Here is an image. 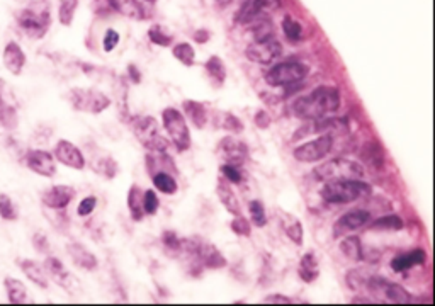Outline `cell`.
<instances>
[{
  "instance_id": "cell-25",
  "label": "cell",
  "mask_w": 435,
  "mask_h": 306,
  "mask_svg": "<svg viewBox=\"0 0 435 306\" xmlns=\"http://www.w3.org/2000/svg\"><path fill=\"white\" fill-rule=\"evenodd\" d=\"M279 216H281V225H283V230L286 235L289 237V240L294 241L296 245H303L304 241V232H303V223H301L300 220L296 218V216H293L291 213H284V211H279Z\"/></svg>"
},
{
  "instance_id": "cell-29",
  "label": "cell",
  "mask_w": 435,
  "mask_h": 306,
  "mask_svg": "<svg viewBox=\"0 0 435 306\" xmlns=\"http://www.w3.org/2000/svg\"><path fill=\"white\" fill-rule=\"evenodd\" d=\"M340 252L344 253L349 260L364 259V247H362L359 237H356V235L345 237V239L340 241Z\"/></svg>"
},
{
  "instance_id": "cell-2",
  "label": "cell",
  "mask_w": 435,
  "mask_h": 306,
  "mask_svg": "<svg viewBox=\"0 0 435 306\" xmlns=\"http://www.w3.org/2000/svg\"><path fill=\"white\" fill-rule=\"evenodd\" d=\"M15 19H18L19 27L29 38L41 39L51 26L50 2L48 0H36L31 6H27L26 9L19 11Z\"/></svg>"
},
{
  "instance_id": "cell-3",
  "label": "cell",
  "mask_w": 435,
  "mask_h": 306,
  "mask_svg": "<svg viewBox=\"0 0 435 306\" xmlns=\"http://www.w3.org/2000/svg\"><path fill=\"white\" fill-rule=\"evenodd\" d=\"M369 192L370 186L362 182V179H347L325 182L320 196L326 204H347L362 196H368Z\"/></svg>"
},
{
  "instance_id": "cell-56",
  "label": "cell",
  "mask_w": 435,
  "mask_h": 306,
  "mask_svg": "<svg viewBox=\"0 0 435 306\" xmlns=\"http://www.w3.org/2000/svg\"><path fill=\"white\" fill-rule=\"evenodd\" d=\"M145 2H148V4H155L156 0H145Z\"/></svg>"
},
{
  "instance_id": "cell-10",
  "label": "cell",
  "mask_w": 435,
  "mask_h": 306,
  "mask_svg": "<svg viewBox=\"0 0 435 306\" xmlns=\"http://www.w3.org/2000/svg\"><path fill=\"white\" fill-rule=\"evenodd\" d=\"M308 75V67L300 62H284L274 65L265 74V82L271 87H288L293 84H300Z\"/></svg>"
},
{
  "instance_id": "cell-5",
  "label": "cell",
  "mask_w": 435,
  "mask_h": 306,
  "mask_svg": "<svg viewBox=\"0 0 435 306\" xmlns=\"http://www.w3.org/2000/svg\"><path fill=\"white\" fill-rule=\"evenodd\" d=\"M313 175L316 177V180H321V182L362 179L364 177V167L349 159H332L313 168Z\"/></svg>"
},
{
  "instance_id": "cell-41",
  "label": "cell",
  "mask_w": 435,
  "mask_h": 306,
  "mask_svg": "<svg viewBox=\"0 0 435 306\" xmlns=\"http://www.w3.org/2000/svg\"><path fill=\"white\" fill-rule=\"evenodd\" d=\"M0 216L6 221H15L19 218V211L14 201L6 192H0Z\"/></svg>"
},
{
  "instance_id": "cell-9",
  "label": "cell",
  "mask_w": 435,
  "mask_h": 306,
  "mask_svg": "<svg viewBox=\"0 0 435 306\" xmlns=\"http://www.w3.org/2000/svg\"><path fill=\"white\" fill-rule=\"evenodd\" d=\"M162 121L165 131L170 136L172 143L175 145L177 150H189V147H191V133H189L187 121H185L182 112L174 109V107H167L162 112Z\"/></svg>"
},
{
  "instance_id": "cell-51",
  "label": "cell",
  "mask_w": 435,
  "mask_h": 306,
  "mask_svg": "<svg viewBox=\"0 0 435 306\" xmlns=\"http://www.w3.org/2000/svg\"><path fill=\"white\" fill-rule=\"evenodd\" d=\"M271 123H272L271 116H269L265 111H259L255 114V126L260 128V130H267V128L271 126Z\"/></svg>"
},
{
  "instance_id": "cell-17",
  "label": "cell",
  "mask_w": 435,
  "mask_h": 306,
  "mask_svg": "<svg viewBox=\"0 0 435 306\" xmlns=\"http://www.w3.org/2000/svg\"><path fill=\"white\" fill-rule=\"evenodd\" d=\"M370 221V213L366 209H352V211L345 213L340 216L335 223H333V237L340 239V237L349 235V233L356 232L362 227H366Z\"/></svg>"
},
{
  "instance_id": "cell-24",
  "label": "cell",
  "mask_w": 435,
  "mask_h": 306,
  "mask_svg": "<svg viewBox=\"0 0 435 306\" xmlns=\"http://www.w3.org/2000/svg\"><path fill=\"white\" fill-rule=\"evenodd\" d=\"M427 260V253L422 248H415L412 252L401 253V255L394 257L392 260V269L394 272H405L408 269L415 267V265H422L425 264Z\"/></svg>"
},
{
  "instance_id": "cell-46",
  "label": "cell",
  "mask_w": 435,
  "mask_h": 306,
  "mask_svg": "<svg viewBox=\"0 0 435 306\" xmlns=\"http://www.w3.org/2000/svg\"><path fill=\"white\" fill-rule=\"evenodd\" d=\"M148 38L155 44H159V46H170L172 43V36L165 33L160 26H153L152 29L148 31Z\"/></svg>"
},
{
  "instance_id": "cell-55",
  "label": "cell",
  "mask_w": 435,
  "mask_h": 306,
  "mask_svg": "<svg viewBox=\"0 0 435 306\" xmlns=\"http://www.w3.org/2000/svg\"><path fill=\"white\" fill-rule=\"evenodd\" d=\"M215 2H216L220 7H227V6H229V4L233 2V0H215Z\"/></svg>"
},
{
  "instance_id": "cell-49",
  "label": "cell",
  "mask_w": 435,
  "mask_h": 306,
  "mask_svg": "<svg viewBox=\"0 0 435 306\" xmlns=\"http://www.w3.org/2000/svg\"><path fill=\"white\" fill-rule=\"evenodd\" d=\"M118 43H119L118 31L107 29L106 34H104V41H102L104 51H106V53H109V51H112L116 46H118Z\"/></svg>"
},
{
  "instance_id": "cell-53",
  "label": "cell",
  "mask_w": 435,
  "mask_h": 306,
  "mask_svg": "<svg viewBox=\"0 0 435 306\" xmlns=\"http://www.w3.org/2000/svg\"><path fill=\"white\" fill-rule=\"evenodd\" d=\"M208 39H209V33H208V31L201 29V31H197V33H196V41H197V43H206Z\"/></svg>"
},
{
  "instance_id": "cell-23",
  "label": "cell",
  "mask_w": 435,
  "mask_h": 306,
  "mask_svg": "<svg viewBox=\"0 0 435 306\" xmlns=\"http://www.w3.org/2000/svg\"><path fill=\"white\" fill-rule=\"evenodd\" d=\"M216 194H218V197H220L221 204L227 208L228 213H232L233 216L241 215L240 201H239V197H236L235 192H233V189H232V186H229L228 180H225V179L218 180Z\"/></svg>"
},
{
  "instance_id": "cell-28",
  "label": "cell",
  "mask_w": 435,
  "mask_h": 306,
  "mask_svg": "<svg viewBox=\"0 0 435 306\" xmlns=\"http://www.w3.org/2000/svg\"><path fill=\"white\" fill-rule=\"evenodd\" d=\"M297 272H300V277L304 281V283H313V281L318 279V276H320V264H318L315 253L313 252L304 253L303 259H301L300 262Z\"/></svg>"
},
{
  "instance_id": "cell-31",
  "label": "cell",
  "mask_w": 435,
  "mask_h": 306,
  "mask_svg": "<svg viewBox=\"0 0 435 306\" xmlns=\"http://www.w3.org/2000/svg\"><path fill=\"white\" fill-rule=\"evenodd\" d=\"M216 126L221 130L232 133V135H240L243 131V123L236 118L235 114L227 111H221L216 114Z\"/></svg>"
},
{
  "instance_id": "cell-12",
  "label": "cell",
  "mask_w": 435,
  "mask_h": 306,
  "mask_svg": "<svg viewBox=\"0 0 435 306\" xmlns=\"http://www.w3.org/2000/svg\"><path fill=\"white\" fill-rule=\"evenodd\" d=\"M43 267H44V271H46L48 277H51V279H53L60 288L65 289L67 293H70V295H76V293L80 291L79 279H76L74 274L68 271L60 259H56V257H51V255L46 257Z\"/></svg>"
},
{
  "instance_id": "cell-4",
  "label": "cell",
  "mask_w": 435,
  "mask_h": 306,
  "mask_svg": "<svg viewBox=\"0 0 435 306\" xmlns=\"http://www.w3.org/2000/svg\"><path fill=\"white\" fill-rule=\"evenodd\" d=\"M185 255L191 257L194 262H197L203 267L208 269H223L227 265V259L221 253L211 241L199 239V237H194V239H184L182 240V251Z\"/></svg>"
},
{
  "instance_id": "cell-19",
  "label": "cell",
  "mask_w": 435,
  "mask_h": 306,
  "mask_svg": "<svg viewBox=\"0 0 435 306\" xmlns=\"http://www.w3.org/2000/svg\"><path fill=\"white\" fill-rule=\"evenodd\" d=\"M55 159L65 167L74 168V171H83L86 168V157L76 145L68 140H60L55 147Z\"/></svg>"
},
{
  "instance_id": "cell-52",
  "label": "cell",
  "mask_w": 435,
  "mask_h": 306,
  "mask_svg": "<svg viewBox=\"0 0 435 306\" xmlns=\"http://www.w3.org/2000/svg\"><path fill=\"white\" fill-rule=\"evenodd\" d=\"M264 303L289 305V303H293V300L289 296H284V295H269V296L264 298Z\"/></svg>"
},
{
  "instance_id": "cell-37",
  "label": "cell",
  "mask_w": 435,
  "mask_h": 306,
  "mask_svg": "<svg viewBox=\"0 0 435 306\" xmlns=\"http://www.w3.org/2000/svg\"><path fill=\"white\" fill-rule=\"evenodd\" d=\"M283 31L286 38L291 43H297L303 39V26H301V22H297L296 19L291 18V15H286L283 19Z\"/></svg>"
},
{
  "instance_id": "cell-40",
  "label": "cell",
  "mask_w": 435,
  "mask_h": 306,
  "mask_svg": "<svg viewBox=\"0 0 435 306\" xmlns=\"http://www.w3.org/2000/svg\"><path fill=\"white\" fill-rule=\"evenodd\" d=\"M76 7H79V0H60L58 18L63 26H70L74 22Z\"/></svg>"
},
{
  "instance_id": "cell-54",
  "label": "cell",
  "mask_w": 435,
  "mask_h": 306,
  "mask_svg": "<svg viewBox=\"0 0 435 306\" xmlns=\"http://www.w3.org/2000/svg\"><path fill=\"white\" fill-rule=\"evenodd\" d=\"M130 74H131V79H133V80H135V82H136V84H138V82H140V72H138V70H136V68H135V67H133V65L130 67Z\"/></svg>"
},
{
  "instance_id": "cell-36",
  "label": "cell",
  "mask_w": 435,
  "mask_h": 306,
  "mask_svg": "<svg viewBox=\"0 0 435 306\" xmlns=\"http://www.w3.org/2000/svg\"><path fill=\"white\" fill-rule=\"evenodd\" d=\"M403 227H405V223H403V220L398 215L381 216V218H377L369 225L370 230H381V232H384V230L398 232V230H403Z\"/></svg>"
},
{
  "instance_id": "cell-15",
  "label": "cell",
  "mask_w": 435,
  "mask_h": 306,
  "mask_svg": "<svg viewBox=\"0 0 435 306\" xmlns=\"http://www.w3.org/2000/svg\"><path fill=\"white\" fill-rule=\"evenodd\" d=\"M75 189L72 186L58 184V186L44 189L41 192V203L44 208L53 209V211H62V209H67L68 204L75 199Z\"/></svg>"
},
{
  "instance_id": "cell-14",
  "label": "cell",
  "mask_w": 435,
  "mask_h": 306,
  "mask_svg": "<svg viewBox=\"0 0 435 306\" xmlns=\"http://www.w3.org/2000/svg\"><path fill=\"white\" fill-rule=\"evenodd\" d=\"M22 162L31 172L41 177H53L56 174L55 157L46 150H27L24 153Z\"/></svg>"
},
{
  "instance_id": "cell-1",
  "label": "cell",
  "mask_w": 435,
  "mask_h": 306,
  "mask_svg": "<svg viewBox=\"0 0 435 306\" xmlns=\"http://www.w3.org/2000/svg\"><path fill=\"white\" fill-rule=\"evenodd\" d=\"M340 107V92L335 87L321 86L309 95L294 100L293 112L301 119H321Z\"/></svg>"
},
{
  "instance_id": "cell-13",
  "label": "cell",
  "mask_w": 435,
  "mask_h": 306,
  "mask_svg": "<svg viewBox=\"0 0 435 306\" xmlns=\"http://www.w3.org/2000/svg\"><path fill=\"white\" fill-rule=\"evenodd\" d=\"M283 55V46L277 39H265V41H253L248 44L245 50V56L253 63L259 65H269L274 60H277Z\"/></svg>"
},
{
  "instance_id": "cell-42",
  "label": "cell",
  "mask_w": 435,
  "mask_h": 306,
  "mask_svg": "<svg viewBox=\"0 0 435 306\" xmlns=\"http://www.w3.org/2000/svg\"><path fill=\"white\" fill-rule=\"evenodd\" d=\"M248 213L255 227H265L267 225V215H265V208L260 201L253 199L248 203Z\"/></svg>"
},
{
  "instance_id": "cell-27",
  "label": "cell",
  "mask_w": 435,
  "mask_h": 306,
  "mask_svg": "<svg viewBox=\"0 0 435 306\" xmlns=\"http://www.w3.org/2000/svg\"><path fill=\"white\" fill-rule=\"evenodd\" d=\"M184 112L197 130H203L208 124V109L204 104L197 102V100H185Z\"/></svg>"
},
{
  "instance_id": "cell-50",
  "label": "cell",
  "mask_w": 435,
  "mask_h": 306,
  "mask_svg": "<svg viewBox=\"0 0 435 306\" xmlns=\"http://www.w3.org/2000/svg\"><path fill=\"white\" fill-rule=\"evenodd\" d=\"M33 245L39 253L50 252V241H48L46 235H43V233H36V235L33 237Z\"/></svg>"
},
{
  "instance_id": "cell-18",
  "label": "cell",
  "mask_w": 435,
  "mask_h": 306,
  "mask_svg": "<svg viewBox=\"0 0 435 306\" xmlns=\"http://www.w3.org/2000/svg\"><path fill=\"white\" fill-rule=\"evenodd\" d=\"M281 6V0H247L239 12V21L248 24L260 19L262 15L279 11Z\"/></svg>"
},
{
  "instance_id": "cell-33",
  "label": "cell",
  "mask_w": 435,
  "mask_h": 306,
  "mask_svg": "<svg viewBox=\"0 0 435 306\" xmlns=\"http://www.w3.org/2000/svg\"><path fill=\"white\" fill-rule=\"evenodd\" d=\"M18 111L6 102L0 92V126L4 130H15L18 128Z\"/></svg>"
},
{
  "instance_id": "cell-30",
  "label": "cell",
  "mask_w": 435,
  "mask_h": 306,
  "mask_svg": "<svg viewBox=\"0 0 435 306\" xmlns=\"http://www.w3.org/2000/svg\"><path fill=\"white\" fill-rule=\"evenodd\" d=\"M128 208H130L131 218L135 221H142L145 216V209H143V192L138 186L130 187V192H128Z\"/></svg>"
},
{
  "instance_id": "cell-11",
  "label": "cell",
  "mask_w": 435,
  "mask_h": 306,
  "mask_svg": "<svg viewBox=\"0 0 435 306\" xmlns=\"http://www.w3.org/2000/svg\"><path fill=\"white\" fill-rule=\"evenodd\" d=\"M333 150V138L330 135H321L318 138L300 145L294 148V159L303 164H315L318 160L325 159Z\"/></svg>"
},
{
  "instance_id": "cell-35",
  "label": "cell",
  "mask_w": 435,
  "mask_h": 306,
  "mask_svg": "<svg viewBox=\"0 0 435 306\" xmlns=\"http://www.w3.org/2000/svg\"><path fill=\"white\" fill-rule=\"evenodd\" d=\"M252 27V34H253V41H265V39L274 38V24L269 21V19H255Z\"/></svg>"
},
{
  "instance_id": "cell-6",
  "label": "cell",
  "mask_w": 435,
  "mask_h": 306,
  "mask_svg": "<svg viewBox=\"0 0 435 306\" xmlns=\"http://www.w3.org/2000/svg\"><path fill=\"white\" fill-rule=\"evenodd\" d=\"M369 293L380 303H392V305H408L412 303V296L406 289H403L400 284H394L384 277H369L366 279Z\"/></svg>"
},
{
  "instance_id": "cell-45",
  "label": "cell",
  "mask_w": 435,
  "mask_h": 306,
  "mask_svg": "<svg viewBox=\"0 0 435 306\" xmlns=\"http://www.w3.org/2000/svg\"><path fill=\"white\" fill-rule=\"evenodd\" d=\"M221 174H223V179L228 180L229 184H240L241 180H243L240 167H236V165H229V164L221 165Z\"/></svg>"
},
{
  "instance_id": "cell-16",
  "label": "cell",
  "mask_w": 435,
  "mask_h": 306,
  "mask_svg": "<svg viewBox=\"0 0 435 306\" xmlns=\"http://www.w3.org/2000/svg\"><path fill=\"white\" fill-rule=\"evenodd\" d=\"M218 153L227 164L240 167L247 160L248 147L236 136H225L220 145H218Z\"/></svg>"
},
{
  "instance_id": "cell-47",
  "label": "cell",
  "mask_w": 435,
  "mask_h": 306,
  "mask_svg": "<svg viewBox=\"0 0 435 306\" xmlns=\"http://www.w3.org/2000/svg\"><path fill=\"white\" fill-rule=\"evenodd\" d=\"M182 240L179 235H177L175 232H172V230H167V232L162 233V241L163 245L167 248H170V251H175V252H180L182 251Z\"/></svg>"
},
{
  "instance_id": "cell-21",
  "label": "cell",
  "mask_w": 435,
  "mask_h": 306,
  "mask_svg": "<svg viewBox=\"0 0 435 306\" xmlns=\"http://www.w3.org/2000/svg\"><path fill=\"white\" fill-rule=\"evenodd\" d=\"M2 62L6 65L7 72H11L12 75H21L24 65H26V55H24L22 48L19 46L15 41H11L6 44L2 53Z\"/></svg>"
},
{
  "instance_id": "cell-43",
  "label": "cell",
  "mask_w": 435,
  "mask_h": 306,
  "mask_svg": "<svg viewBox=\"0 0 435 306\" xmlns=\"http://www.w3.org/2000/svg\"><path fill=\"white\" fill-rule=\"evenodd\" d=\"M229 227H232L233 232H235L239 237H250L252 235L250 221H248L247 218H243L241 215L235 216V218L232 220V225H229Z\"/></svg>"
},
{
  "instance_id": "cell-32",
  "label": "cell",
  "mask_w": 435,
  "mask_h": 306,
  "mask_svg": "<svg viewBox=\"0 0 435 306\" xmlns=\"http://www.w3.org/2000/svg\"><path fill=\"white\" fill-rule=\"evenodd\" d=\"M206 72L209 79L213 80V84L218 87H221L227 80V68H225L223 60L218 58V56H211L206 62Z\"/></svg>"
},
{
  "instance_id": "cell-22",
  "label": "cell",
  "mask_w": 435,
  "mask_h": 306,
  "mask_svg": "<svg viewBox=\"0 0 435 306\" xmlns=\"http://www.w3.org/2000/svg\"><path fill=\"white\" fill-rule=\"evenodd\" d=\"M18 265L21 267L24 276H26L31 283L36 284L41 289H48V286H50V277H48V274L46 271H44V267L41 264L34 262V260H31V259H22V260H18Z\"/></svg>"
},
{
  "instance_id": "cell-20",
  "label": "cell",
  "mask_w": 435,
  "mask_h": 306,
  "mask_svg": "<svg viewBox=\"0 0 435 306\" xmlns=\"http://www.w3.org/2000/svg\"><path fill=\"white\" fill-rule=\"evenodd\" d=\"M67 253L76 267L83 269V271H95L98 269V257L91 251H87L82 244H76V241L68 244Z\"/></svg>"
},
{
  "instance_id": "cell-34",
  "label": "cell",
  "mask_w": 435,
  "mask_h": 306,
  "mask_svg": "<svg viewBox=\"0 0 435 306\" xmlns=\"http://www.w3.org/2000/svg\"><path fill=\"white\" fill-rule=\"evenodd\" d=\"M153 186L159 189L160 192L168 196L175 194L177 189H179L174 175L168 174V172H156V174H153Z\"/></svg>"
},
{
  "instance_id": "cell-38",
  "label": "cell",
  "mask_w": 435,
  "mask_h": 306,
  "mask_svg": "<svg viewBox=\"0 0 435 306\" xmlns=\"http://www.w3.org/2000/svg\"><path fill=\"white\" fill-rule=\"evenodd\" d=\"M172 53H174V56L177 60H179L180 63L185 67H192L196 62V51L194 48L191 46L189 43H179L175 44L174 50H172Z\"/></svg>"
},
{
  "instance_id": "cell-44",
  "label": "cell",
  "mask_w": 435,
  "mask_h": 306,
  "mask_svg": "<svg viewBox=\"0 0 435 306\" xmlns=\"http://www.w3.org/2000/svg\"><path fill=\"white\" fill-rule=\"evenodd\" d=\"M160 208L159 196L155 194V191H145L143 192V209L145 215H155Z\"/></svg>"
},
{
  "instance_id": "cell-26",
  "label": "cell",
  "mask_w": 435,
  "mask_h": 306,
  "mask_svg": "<svg viewBox=\"0 0 435 306\" xmlns=\"http://www.w3.org/2000/svg\"><path fill=\"white\" fill-rule=\"evenodd\" d=\"M4 286H6L9 303L12 305L29 303V295H27L26 286H24V283H21V281L14 279V277H6V279H4Z\"/></svg>"
},
{
  "instance_id": "cell-39",
  "label": "cell",
  "mask_w": 435,
  "mask_h": 306,
  "mask_svg": "<svg viewBox=\"0 0 435 306\" xmlns=\"http://www.w3.org/2000/svg\"><path fill=\"white\" fill-rule=\"evenodd\" d=\"M92 168H94L99 175H102L104 179H112V177L118 174V164H116L111 157H102V159L95 160Z\"/></svg>"
},
{
  "instance_id": "cell-48",
  "label": "cell",
  "mask_w": 435,
  "mask_h": 306,
  "mask_svg": "<svg viewBox=\"0 0 435 306\" xmlns=\"http://www.w3.org/2000/svg\"><path fill=\"white\" fill-rule=\"evenodd\" d=\"M95 206H98V199H95L94 196H88L86 197V199H82V203L79 204L76 213H79V216H88V215H92V211H94Z\"/></svg>"
},
{
  "instance_id": "cell-7",
  "label": "cell",
  "mask_w": 435,
  "mask_h": 306,
  "mask_svg": "<svg viewBox=\"0 0 435 306\" xmlns=\"http://www.w3.org/2000/svg\"><path fill=\"white\" fill-rule=\"evenodd\" d=\"M68 100L75 111L88 112V114H100L109 107L111 100L104 92L95 88H72L68 92Z\"/></svg>"
},
{
  "instance_id": "cell-8",
  "label": "cell",
  "mask_w": 435,
  "mask_h": 306,
  "mask_svg": "<svg viewBox=\"0 0 435 306\" xmlns=\"http://www.w3.org/2000/svg\"><path fill=\"white\" fill-rule=\"evenodd\" d=\"M133 133L150 152H167V142L160 135V126L153 116H138L131 123Z\"/></svg>"
}]
</instances>
